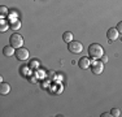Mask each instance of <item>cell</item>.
<instances>
[{
	"label": "cell",
	"mask_w": 122,
	"mask_h": 117,
	"mask_svg": "<svg viewBox=\"0 0 122 117\" xmlns=\"http://www.w3.org/2000/svg\"><path fill=\"white\" fill-rule=\"evenodd\" d=\"M88 55L92 58H100L104 55V48L97 43H92L88 47Z\"/></svg>",
	"instance_id": "6da1fadb"
},
{
	"label": "cell",
	"mask_w": 122,
	"mask_h": 117,
	"mask_svg": "<svg viewBox=\"0 0 122 117\" xmlns=\"http://www.w3.org/2000/svg\"><path fill=\"white\" fill-rule=\"evenodd\" d=\"M9 42H10V46L14 47V48L17 49V48H21V47L24 46V38H22V35H21V34L14 33L12 37H10Z\"/></svg>",
	"instance_id": "7a4b0ae2"
},
{
	"label": "cell",
	"mask_w": 122,
	"mask_h": 117,
	"mask_svg": "<svg viewBox=\"0 0 122 117\" xmlns=\"http://www.w3.org/2000/svg\"><path fill=\"white\" fill-rule=\"evenodd\" d=\"M68 49L71 52V53H81L83 51V46L81 42H77V40H71L70 43H68Z\"/></svg>",
	"instance_id": "3957f363"
},
{
	"label": "cell",
	"mask_w": 122,
	"mask_h": 117,
	"mask_svg": "<svg viewBox=\"0 0 122 117\" xmlns=\"http://www.w3.org/2000/svg\"><path fill=\"white\" fill-rule=\"evenodd\" d=\"M14 56L17 57V60L20 61H26L29 58V56H30V52H29V49L26 48H17L16 49V53H14Z\"/></svg>",
	"instance_id": "277c9868"
},
{
	"label": "cell",
	"mask_w": 122,
	"mask_h": 117,
	"mask_svg": "<svg viewBox=\"0 0 122 117\" xmlns=\"http://www.w3.org/2000/svg\"><path fill=\"white\" fill-rule=\"evenodd\" d=\"M91 70L94 74H101L104 70V63L103 61H92L91 65Z\"/></svg>",
	"instance_id": "5b68a950"
},
{
	"label": "cell",
	"mask_w": 122,
	"mask_h": 117,
	"mask_svg": "<svg viewBox=\"0 0 122 117\" xmlns=\"http://www.w3.org/2000/svg\"><path fill=\"white\" fill-rule=\"evenodd\" d=\"M118 35H120V33H118V30L116 27H110L108 31H107V38H108L109 43L114 42V40L118 39Z\"/></svg>",
	"instance_id": "8992f818"
},
{
	"label": "cell",
	"mask_w": 122,
	"mask_h": 117,
	"mask_svg": "<svg viewBox=\"0 0 122 117\" xmlns=\"http://www.w3.org/2000/svg\"><path fill=\"white\" fill-rule=\"evenodd\" d=\"M78 65H79V68L81 69H88L90 68V65H91V61H90V58L88 57H82L79 61H78Z\"/></svg>",
	"instance_id": "52a82bcc"
},
{
	"label": "cell",
	"mask_w": 122,
	"mask_h": 117,
	"mask_svg": "<svg viewBox=\"0 0 122 117\" xmlns=\"http://www.w3.org/2000/svg\"><path fill=\"white\" fill-rule=\"evenodd\" d=\"M10 91V86L9 83H5V82H1V85H0V94H1L3 96L4 95H8Z\"/></svg>",
	"instance_id": "ba28073f"
},
{
	"label": "cell",
	"mask_w": 122,
	"mask_h": 117,
	"mask_svg": "<svg viewBox=\"0 0 122 117\" xmlns=\"http://www.w3.org/2000/svg\"><path fill=\"white\" fill-rule=\"evenodd\" d=\"M3 53H4V56H7V57L12 56V55L16 53V51H14V47H12V46L4 47V48H3Z\"/></svg>",
	"instance_id": "9c48e42d"
},
{
	"label": "cell",
	"mask_w": 122,
	"mask_h": 117,
	"mask_svg": "<svg viewBox=\"0 0 122 117\" xmlns=\"http://www.w3.org/2000/svg\"><path fill=\"white\" fill-rule=\"evenodd\" d=\"M8 27H10V23H8V21L4 18L0 20V31H1V33H5V31L8 30Z\"/></svg>",
	"instance_id": "30bf717a"
},
{
	"label": "cell",
	"mask_w": 122,
	"mask_h": 117,
	"mask_svg": "<svg viewBox=\"0 0 122 117\" xmlns=\"http://www.w3.org/2000/svg\"><path fill=\"white\" fill-rule=\"evenodd\" d=\"M10 29L14 31L20 30V29H21V21H20V20H12V21H10Z\"/></svg>",
	"instance_id": "8fae6325"
},
{
	"label": "cell",
	"mask_w": 122,
	"mask_h": 117,
	"mask_svg": "<svg viewBox=\"0 0 122 117\" xmlns=\"http://www.w3.org/2000/svg\"><path fill=\"white\" fill-rule=\"evenodd\" d=\"M62 39H64V42L70 43L71 40H73V34H71L70 31H65V33L62 34Z\"/></svg>",
	"instance_id": "7c38bea8"
},
{
	"label": "cell",
	"mask_w": 122,
	"mask_h": 117,
	"mask_svg": "<svg viewBox=\"0 0 122 117\" xmlns=\"http://www.w3.org/2000/svg\"><path fill=\"white\" fill-rule=\"evenodd\" d=\"M110 113H112L113 117H120L121 116V111L118 109V108H113V109L110 111Z\"/></svg>",
	"instance_id": "4fadbf2b"
},
{
	"label": "cell",
	"mask_w": 122,
	"mask_h": 117,
	"mask_svg": "<svg viewBox=\"0 0 122 117\" xmlns=\"http://www.w3.org/2000/svg\"><path fill=\"white\" fill-rule=\"evenodd\" d=\"M0 14H1V18H4L5 14H8V8L4 7V5H1V7H0Z\"/></svg>",
	"instance_id": "5bb4252c"
},
{
	"label": "cell",
	"mask_w": 122,
	"mask_h": 117,
	"mask_svg": "<svg viewBox=\"0 0 122 117\" xmlns=\"http://www.w3.org/2000/svg\"><path fill=\"white\" fill-rule=\"evenodd\" d=\"M116 29L118 30V33H120V34H122V21L118 22V25H117V27H116Z\"/></svg>",
	"instance_id": "9a60e30c"
},
{
	"label": "cell",
	"mask_w": 122,
	"mask_h": 117,
	"mask_svg": "<svg viewBox=\"0 0 122 117\" xmlns=\"http://www.w3.org/2000/svg\"><path fill=\"white\" fill-rule=\"evenodd\" d=\"M100 58H101V61H103L104 64H105V63H108V56H105V55H103V56H101Z\"/></svg>",
	"instance_id": "2e32d148"
},
{
	"label": "cell",
	"mask_w": 122,
	"mask_h": 117,
	"mask_svg": "<svg viewBox=\"0 0 122 117\" xmlns=\"http://www.w3.org/2000/svg\"><path fill=\"white\" fill-rule=\"evenodd\" d=\"M109 116H112V113H110V112H105V113L101 115V117H109Z\"/></svg>",
	"instance_id": "e0dca14e"
},
{
	"label": "cell",
	"mask_w": 122,
	"mask_h": 117,
	"mask_svg": "<svg viewBox=\"0 0 122 117\" xmlns=\"http://www.w3.org/2000/svg\"><path fill=\"white\" fill-rule=\"evenodd\" d=\"M31 65H33V66H36V65H38V61H36V60H34V61H33V64H31Z\"/></svg>",
	"instance_id": "ac0fdd59"
}]
</instances>
